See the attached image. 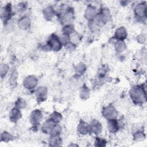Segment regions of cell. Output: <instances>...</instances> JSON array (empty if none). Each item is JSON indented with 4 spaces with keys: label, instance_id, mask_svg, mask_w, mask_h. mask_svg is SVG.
Masks as SVG:
<instances>
[{
    "label": "cell",
    "instance_id": "cell-1",
    "mask_svg": "<svg viewBox=\"0 0 147 147\" xmlns=\"http://www.w3.org/2000/svg\"><path fill=\"white\" fill-rule=\"evenodd\" d=\"M132 100L136 103H140L146 100V92L142 87L134 86L130 91Z\"/></svg>",
    "mask_w": 147,
    "mask_h": 147
},
{
    "label": "cell",
    "instance_id": "cell-2",
    "mask_svg": "<svg viewBox=\"0 0 147 147\" xmlns=\"http://www.w3.org/2000/svg\"><path fill=\"white\" fill-rule=\"evenodd\" d=\"M134 13L137 18H144L146 17V5L145 2H140L134 7Z\"/></svg>",
    "mask_w": 147,
    "mask_h": 147
},
{
    "label": "cell",
    "instance_id": "cell-3",
    "mask_svg": "<svg viewBox=\"0 0 147 147\" xmlns=\"http://www.w3.org/2000/svg\"><path fill=\"white\" fill-rule=\"evenodd\" d=\"M48 43L51 46L52 49L54 51H58L60 50L62 47V44L59 40V37L54 34L51 35Z\"/></svg>",
    "mask_w": 147,
    "mask_h": 147
},
{
    "label": "cell",
    "instance_id": "cell-4",
    "mask_svg": "<svg viewBox=\"0 0 147 147\" xmlns=\"http://www.w3.org/2000/svg\"><path fill=\"white\" fill-rule=\"evenodd\" d=\"M103 115L107 119L116 118L117 115V112L115 107L112 105H109L105 107L102 111Z\"/></svg>",
    "mask_w": 147,
    "mask_h": 147
},
{
    "label": "cell",
    "instance_id": "cell-5",
    "mask_svg": "<svg viewBox=\"0 0 147 147\" xmlns=\"http://www.w3.org/2000/svg\"><path fill=\"white\" fill-rule=\"evenodd\" d=\"M61 15V22L65 25H70L74 20V11L72 9H70L69 7L68 9Z\"/></svg>",
    "mask_w": 147,
    "mask_h": 147
},
{
    "label": "cell",
    "instance_id": "cell-6",
    "mask_svg": "<svg viewBox=\"0 0 147 147\" xmlns=\"http://www.w3.org/2000/svg\"><path fill=\"white\" fill-rule=\"evenodd\" d=\"M37 79L32 75H30L28 76H26L24 81H23V84L24 86L27 88V89H32L34 88L37 84Z\"/></svg>",
    "mask_w": 147,
    "mask_h": 147
},
{
    "label": "cell",
    "instance_id": "cell-7",
    "mask_svg": "<svg viewBox=\"0 0 147 147\" xmlns=\"http://www.w3.org/2000/svg\"><path fill=\"white\" fill-rule=\"evenodd\" d=\"M42 118V112L40 110H33L30 115V121L33 125H38Z\"/></svg>",
    "mask_w": 147,
    "mask_h": 147
},
{
    "label": "cell",
    "instance_id": "cell-8",
    "mask_svg": "<svg viewBox=\"0 0 147 147\" xmlns=\"http://www.w3.org/2000/svg\"><path fill=\"white\" fill-rule=\"evenodd\" d=\"M97 15V11L96 9L91 5H88L85 11V17L89 21L94 20Z\"/></svg>",
    "mask_w": 147,
    "mask_h": 147
},
{
    "label": "cell",
    "instance_id": "cell-9",
    "mask_svg": "<svg viewBox=\"0 0 147 147\" xmlns=\"http://www.w3.org/2000/svg\"><path fill=\"white\" fill-rule=\"evenodd\" d=\"M90 131L95 134H98L102 132V126L101 123L97 120H92L90 124Z\"/></svg>",
    "mask_w": 147,
    "mask_h": 147
},
{
    "label": "cell",
    "instance_id": "cell-10",
    "mask_svg": "<svg viewBox=\"0 0 147 147\" xmlns=\"http://www.w3.org/2000/svg\"><path fill=\"white\" fill-rule=\"evenodd\" d=\"M11 14V6L9 4L4 6L1 9V16L2 19L5 22H7L9 19H10Z\"/></svg>",
    "mask_w": 147,
    "mask_h": 147
},
{
    "label": "cell",
    "instance_id": "cell-11",
    "mask_svg": "<svg viewBox=\"0 0 147 147\" xmlns=\"http://www.w3.org/2000/svg\"><path fill=\"white\" fill-rule=\"evenodd\" d=\"M107 127L109 132L113 133L117 132L119 128V125L116 118H114L108 120Z\"/></svg>",
    "mask_w": 147,
    "mask_h": 147
},
{
    "label": "cell",
    "instance_id": "cell-12",
    "mask_svg": "<svg viewBox=\"0 0 147 147\" xmlns=\"http://www.w3.org/2000/svg\"><path fill=\"white\" fill-rule=\"evenodd\" d=\"M56 123L54 122L50 118L44 122L42 126V130L45 134H51L54 126Z\"/></svg>",
    "mask_w": 147,
    "mask_h": 147
},
{
    "label": "cell",
    "instance_id": "cell-13",
    "mask_svg": "<svg viewBox=\"0 0 147 147\" xmlns=\"http://www.w3.org/2000/svg\"><path fill=\"white\" fill-rule=\"evenodd\" d=\"M18 26L20 28L23 30H26L29 29L31 25V21L29 17L24 16L20 19L18 22Z\"/></svg>",
    "mask_w": 147,
    "mask_h": 147
},
{
    "label": "cell",
    "instance_id": "cell-14",
    "mask_svg": "<svg viewBox=\"0 0 147 147\" xmlns=\"http://www.w3.org/2000/svg\"><path fill=\"white\" fill-rule=\"evenodd\" d=\"M35 95L36 98L40 101H42L45 99L47 95V88L44 86L39 87L37 88Z\"/></svg>",
    "mask_w": 147,
    "mask_h": 147
},
{
    "label": "cell",
    "instance_id": "cell-15",
    "mask_svg": "<svg viewBox=\"0 0 147 147\" xmlns=\"http://www.w3.org/2000/svg\"><path fill=\"white\" fill-rule=\"evenodd\" d=\"M21 117V113L19 109L13 108L9 113V118L12 122H17Z\"/></svg>",
    "mask_w": 147,
    "mask_h": 147
},
{
    "label": "cell",
    "instance_id": "cell-16",
    "mask_svg": "<svg viewBox=\"0 0 147 147\" xmlns=\"http://www.w3.org/2000/svg\"><path fill=\"white\" fill-rule=\"evenodd\" d=\"M78 131L82 134H88L90 131V125L83 121H80L78 126Z\"/></svg>",
    "mask_w": 147,
    "mask_h": 147
},
{
    "label": "cell",
    "instance_id": "cell-17",
    "mask_svg": "<svg viewBox=\"0 0 147 147\" xmlns=\"http://www.w3.org/2000/svg\"><path fill=\"white\" fill-rule=\"evenodd\" d=\"M56 14V11L52 6H48L43 11V15L45 20H52Z\"/></svg>",
    "mask_w": 147,
    "mask_h": 147
},
{
    "label": "cell",
    "instance_id": "cell-18",
    "mask_svg": "<svg viewBox=\"0 0 147 147\" xmlns=\"http://www.w3.org/2000/svg\"><path fill=\"white\" fill-rule=\"evenodd\" d=\"M115 37L118 40H125L127 37V31L125 27L118 28L115 32Z\"/></svg>",
    "mask_w": 147,
    "mask_h": 147
},
{
    "label": "cell",
    "instance_id": "cell-19",
    "mask_svg": "<svg viewBox=\"0 0 147 147\" xmlns=\"http://www.w3.org/2000/svg\"><path fill=\"white\" fill-rule=\"evenodd\" d=\"M61 142H62V141L59 135L51 136L49 139V144L51 146H60L61 145Z\"/></svg>",
    "mask_w": 147,
    "mask_h": 147
},
{
    "label": "cell",
    "instance_id": "cell-20",
    "mask_svg": "<svg viewBox=\"0 0 147 147\" xmlns=\"http://www.w3.org/2000/svg\"><path fill=\"white\" fill-rule=\"evenodd\" d=\"M126 49V44L123 40H118L115 43V49L117 52L121 53Z\"/></svg>",
    "mask_w": 147,
    "mask_h": 147
},
{
    "label": "cell",
    "instance_id": "cell-21",
    "mask_svg": "<svg viewBox=\"0 0 147 147\" xmlns=\"http://www.w3.org/2000/svg\"><path fill=\"white\" fill-rule=\"evenodd\" d=\"M80 96L83 99H87L90 96V90L86 86H83L80 92Z\"/></svg>",
    "mask_w": 147,
    "mask_h": 147
},
{
    "label": "cell",
    "instance_id": "cell-22",
    "mask_svg": "<svg viewBox=\"0 0 147 147\" xmlns=\"http://www.w3.org/2000/svg\"><path fill=\"white\" fill-rule=\"evenodd\" d=\"M50 119L54 122L58 123L62 119V116L60 113L55 111L50 116Z\"/></svg>",
    "mask_w": 147,
    "mask_h": 147
},
{
    "label": "cell",
    "instance_id": "cell-23",
    "mask_svg": "<svg viewBox=\"0 0 147 147\" xmlns=\"http://www.w3.org/2000/svg\"><path fill=\"white\" fill-rule=\"evenodd\" d=\"M59 37V40H60V42H61L62 45H64L65 46L67 44H68V43L70 42V37H69V35L63 33Z\"/></svg>",
    "mask_w": 147,
    "mask_h": 147
},
{
    "label": "cell",
    "instance_id": "cell-24",
    "mask_svg": "<svg viewBox=\"0 0 147 147\" xmlns=\"http://www.w3.org/2000/svg\"><path fill=\"white\" fill-rule=\"evenodd\" d=\"M63 33L67 34L68 35H71L74 32V25L70 24V25H67L64 26L63 28Z\"/></svg>",
    "mask_w": 147,
    "mask_h": 147
},
{
    "label": "cell",
    "instance_id": "cell-25",
    "mask_svg": "<svg viewBox=\"0 0 147 147\" xmlns=\"http://www.w3.org/2000/svg\"><path fill=\"white\" fill-rule=\"evenodd\" d=\"M86 65L84 64L80 63L78 64L75 68L76 74L78 75H82V74H83V73L86 71Z\"/></svg>",
    "mask_w": 147,
    "mask_h": 147
},
{
    "label": "cell",
    "instance_id": "cell-26",
    "mask_svg": "<svg viewBox=\"0 0 147 147\" xmlns=\"http://www.w3.org/2000/svg\"><path fill=\"white\" fill-rule=\"evenodd\" d=\"M9 67L7 64H1L0 66V72H1V78L4 77L7 73L8 72Z\"/></svg>",
    "mask_w": 147,
    "mask_h": 147
},
{
    "label": "cell",
    "instance_id": "cell-27",
    "mask_svg": "<svg viewBox=\"0 0 147 147\" xmlns=\"http://www.w3.org/2000/svg\"><path fill=\"white\" fill-rule=\"evenodd\" d=\"M12 136L7 131H3L1 134V141L4 142H8L12 140Z\"/></svg>",
    "mask_w": 147,
    "mask_h": 147
},
{
    "label": "cell",
    "instance_id": "cell-28",
    "mask_svg": "<svg viewBox=\"0 0 147 147\" xmlns=\"http://www.w3.org/2000/svg\"><path fill=\"white\" fill-rule=\"evenodd\" d=\"M26 103L25 100L22 98H19L16 102V107L20 109H24L26 107Z\"/></svg>",
    "mask_w": 147,
    "mask_h": 147
},
{
    "label": "cell",
    "instance_id": "cell-29",
    "mask_svg": "<svg viewBox=\"0 0 147 147\" xmlns=\"http://www.w3.org/2000/svg\"><path fill=\"white\" fill-rule=\"evenodd\" d=\"M95 145L98 146H104L106 144V141L100 137H96L95 141Z\"/></svg>",
    "mask_w": 147,
    "mask_h": 147
},
{
    "label": "cell",
    "instance_id": "cell-30",
    "mask_svg": "<svg viewBox=\"0 0 147 147\" xmlns=\"http://www.w3.org/2000/svg\"><path fill=\"white\" fill-rule=\"evenodd\" d=\"M133 137H134L135 140H142L145 137V136H144L142 131L138 130V131H136L134 133Z\"/></svg>",
    "mask_w": 147,
    "mask_h": 147
},
{
    "label": "cell",
    "instance_id": "cell-31",
    "mask_svg": "<svg viewBox=\"0 0 147 147\" xmlns=\"http://www.w3.org/2000/svg\"><path fill=\"white\" fill-rule=\"evenodd\" d=\"M17 9L19 11H24V10H26V5L24 3H21L18 5Z\"/></svg>",
    "mask_w": 147,
    "mask_h": 147
},
{
    "label": "cell",
    "instance_id": "cell-32",
    "mask_svg": "<svg viewBox=\"0 0 147 147\" xmlns=\"http://www.w3.org/2000/svg\"><path fill=\"white\" fill-rule=\"evenodd\" d=\"M145 37L144 34H140L137 36V41L140 43H144L145 42Z\"/></svg>",
    "mask_w": 147,
    "mask_h": 147
}]
</instances>
